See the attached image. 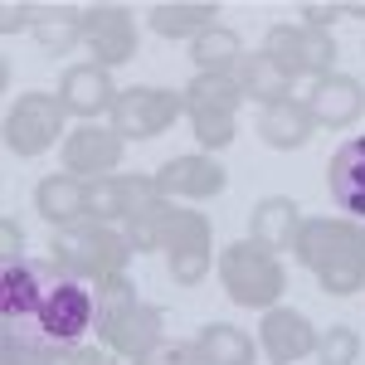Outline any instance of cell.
<instances>
[{"mask_svg":"<svg viewBox=\"0 0 365 365\" xmlns=\"http://www.w3.org/2000/svg\"><path fill=\"white\" fill-rule=\"evenodd\" d=\"M317 365H356L361 356V336H356V327H327L322 336H317Z\"/></svg>","mask_w":365,"mask_h":365,"instance_id":"cell-29","label":"cell"},{"mask_svg":"<svg viewBox=\"0 0 365 365\" xmlns=\"http://www.w3.org/2000/svg\"><path fill=\"white\" fill-rule=\"evenodd\" d=\"M88 331H98V287L63 273L54 292L39 302V312L25 322V331H10L5 341H20L34 351H78Z\"/></svg>","mask_w":365,"mask_h":365,"instance_id":"cell-2","label":"cell"},{"mask_svg":"<svg viewBox=\"0 0 365 365\" xmlns=\"http://www.w3.org/2000/svg\"><path fill=\"white\" fill-rule=\"evenodd\" d=\"M302 210H297V200L287 195H268L253 205V220H249V239L253 244H263L268 253H282L292 249L297 253V239H302Z\"/></svg>","mask_w":365,"mask_h":365,"instance_id":"cell-19","label":"cell"},{"mask_svg":"<svg viewBox=\"0 0 365 365\" xmlns=\"http://www.w3.org/2000/svg\"><path fill=\"white\" fill-rule=\"evenodd\" d=\"M312 132H317V122H312L302 98H282V103H268L258 113V137L273 151H297V146L312 141Z\"/></svg>","mask_w":365,"mask_h":365,"instance_id":"cell-22","label":"cell"},{"mask_svg":"<svg viewBox=\"0 0 365 365\" xmlns=\"http://www.w3.org/2000/svg\"><path fill=\"white\" fill-rule=\"evenodd\" d=\"M161 249L170 258V278L180 287H195L210 278V249H215V229L200 210H175L170 205L166 229H161Z\"/></svg>","mask_w":365,"mask_h":365,"instance_id":"cell-8","label":"cell"},{"mask_svg":"<svg viewBox=\"0 0 365 365\" xmlns=\"http://www.w3.org/2000/svg\"><path fill=\"white\" fill-rule=\"evenodd\" d=\"M0 239H5V263H20L25 258V229L15 225L10 215L0 220Z\"/></svg>","mask_w":365,"mask_h":365,"instance_id":"cell-36","label":"cell"},{"mask_svg":"<svg viewBox=\"0 0 365 365\" xmlns=\"http://www.w3.org/2000/svg\"><path fill=\"white\" fill-rule=\"evenodd\" d=\"M190 127H195V141L205 146V156L225 151L234 132H239V117H225V113H190Z\"/></svg>","mask_w":365,"mask_h":365,"instance_id":"cell-30","label":"cell"},{"mask_svg":"<svg viewBox=\"0 0 365 365\" xmlns=\"http://www.w3.org/2000/svg\"><path fill=\"white\" fill-rule=\"evenodd\" d=\"M180 93H185V117H190V113L239 117V103H244V93H239V83H234V73H195Z\"/></svg>","mask_w":365,"mask_h":365,"instance_id":"cell-24","label":"cell"},{"mask_svg":"<svg viewBox=\"0 0 365 365\" xmlns=\"http://www.w3.org/2000/svg\"><path fill=\"white\" fill-rule=\"evenodd\" d=\"M127 205H132L127 175L88 180V220H98V225H122V220H127Z\"/></svg>","mask_w":365,"mask_h":365,"instance_id":"cell-28","label":"cell"},{"mask_svg":"<svg viewBox=\"0 0 365 365\" xmlns=\"http://www.w3.org/2000/svg\"><path fill=\"white\" fill-rule=\"evenodd\" d=\"M220 282H225L229 302L258 307V312L278 307V297L287 292V273H282L278 253H268L253 239H239L220 253Z\"/></svg>","mask_w":365,"mask_h":365,"instance_id":"cell-4","label":"cell"},{"mask_svg":"<svg viewBox=\"0 0 365 365\" xmlns=\"http://www.w3.org/2000/svg\"><path fill=\"white\" fill-rule=\"evenodd\" d=\"M215 15H220L215 0H156L146 10V25L161 39H190L195 44L205 29H215Z\"/></svg>","mask_w":365,"mask_h":365,"instance_id":"cell-20","label":"cell"},{"mask_svg":"<svg viewBox=\"0 0 365 365\" xmlns=\"http://www.w3.org/2000/svg\"><path fill=\"white\" fill-rule=\"evenodd\" d=\"M122 151H127V141L117 137L113 127H103V122H78V127L63 137V170L78 175V180H103V175H117Z\"/></svg>","mask_w":365,"mask_h":365,"instance_id":"cell-11","label":"cell"},{"mask_svg":"<svg viewBox=\"0 0 365 365\" xmlns=\"http://www.w3.org/2000/svg\"><path fill=\"white\" fill-rule=\"evenodd\" d=\"M302 103H307V113L317 127H351L356 117L365 113V88L351 78V73H327V78H317V83L302 93Z\"/></svg>","mask_w":365,"mask_h":365,"instance_id":"cell-17","label":"cell"},{"mask_svg":"<svg viewBox=\"0 0 365 365\" xmlns=\"http://www.w3.org/2000/svg\"><path fill=\"white\" fill-rule=\"evenodd\" d=\"M302 15H307L302 25H312V29H331L341 15H346V5H336V0H307V5H302Z\"/></svg>","mask_w":365,"mask_h":365,"instance_id":"cell-35","label":"cell"},{"mask_svg":"<svg viewBox=\"0 0 365 365\" xmlns=\"http://www.w3.org/2000/svg\"><path fill=\"white\" fill-rule=\"evenodd\" d=\"M195 346L205 351L210 365H253V356H258V346L229 322H205L195 331Z\"/></svg>","mask_w":365,"mask_h":365,"instance_id":"cell-26","label":"cell"},{"mask_svg":"<svg viewBox=\"0 0 365 365\" xmlns=\"http://www.w3.org/2000/svg\"><path fill=\"white\" fill-rule=\"evenodd\" d=\"M68 365H113V351H93V346H78Z\"/></svg>","mask_w":365,"mask_h":365,"instance_id":"cell-37","label":"cell"},{"mask_svg":"<svg viewBox=\"0 0 365 365\" xmlns=\"http://www.w3.org/2000/svg\"><path fill=\"white\" fill-rule=\"evenodd\" d=\"M63 278L54 258H20L0 268V331H25V322L39 312V302L54 292V282Z\"/></svg>","mask_w":365,"mask_h":365,"instance_id":"cell-6","label":"cell"},{"mask_svg":"<svg viewBox=\"0 0 365 365\" xmlns=\"http://www.w3.org/2000/svg\"><path fill=\"white\" fill-rule=\"evenodd\" d=\"M263 54L282 63L292 78H327L331 68H336V39H331V29H312V25H273L268 29V39H263Z\"/></svg>","mask_w":365,"mask_h":365,"instance_id":"cell-9","label":"cell"},{"mask_svg":"<svg viewBox=\"0 0 365 365\" xmlns=\"http://www.w3.org/2000/svg\"><path fill=\"white\" fill-rule=\"evenodd\" d=\"M58 98H63L68 117H78V122H98L103 113H113V108H117L122 88L113 83L108 68H98V63L88 58V63L63 68V78H58Z\"/></svg>","mask_w":365,"mask_h":365,"instance_id":"cell-13","label":"cell"},{"mask_svg":"<svg viewBox=\"0 0 365 365\" xmlns=\"http://www.w3.org/2000/svg\"><path fill=\"white\" fill-rule=\"evenodd\" d=\"M137 302H141V297H137V282L127 278V273L113 278V282H103V287H98V327H103L108 317H117V312L137 307Z\"/></svg>","mask_w":365,"mask_h":365,"instance_id":"cell-32","label":"cell"},{"mask_svg":"<svg viewBox=\"0 0 365 365\" xmlns=\"http://www.w3.org/2000/svg\"><path fill=\"white\" fill-rule=\"evenodd\" d=\"M225 185H229L225 166L215 156H205V151L175 156V161H166V166L156 170V190L166 200H215Z\"/></svg>","mask_w":365,"mask_h":365,"instance_id":"cell-16","label":"cell"},{"mask_svg":"<svg viewBox=\"0 0 365 365\" xmlns=\"http://www.w3.org/2000/svg\"><path fill=\"white\" fill-rule=\"evenodd\" d=\"M297 263L331 297L361 292L365 287V225L361 220H346V215L307 220L302 225V239H297Z\"/></svg>","mask_w":365,"mask_h":365,"instance_id":"cell-1","label":"cell"},{"mask_svg":"<svg viewBox=\"0 0 365 365\" xmlns=\"http://www.w3.org/2000/svg\"><path fill=\"white\" fill-rule=\"evenodd\" d=\"M49 249H54V263L63 273L93 282V287L122 278L127 263H132L127 234L113 229V225H98V220H78V225L54 229V244H49Z\"/></svg>","mask_w":365,"mask_h":365,"instance_id":"cell-3","label":"cell"},{"mask_svg":"<svg viewBox=\"0 0 365 365\" xmlns=\"http://www.w3.org/2000/svg\"><path fill=\"white\" fill-rule=\"evenodd\" d=\"M34 44L44 54H73L83 44V10H73V5H44V15L34 25Z\"/></svg>","mask_w":365,"mask_h":365,"instance_id":"cell-25","label":"cell"},{"mask_svg":"<svg viewBox=\"0 0 365 365\" xmlns=\"http://www.w3.org/2000/svg\"><path fill=\"white\" fill-rule=\"evenodd\" d=\"M234 83H239V93H244L249 103H263V108H268V103H282V98H292V73H287L282 63H273L263 49H253V54L239 58Z\"/></svg>","mask_w":365,"mask_h":365,"instance_id":"cell-23","label":"cell"},{"mask_svg":"<svg viewBox=\"0 0 365 365\" xmlns=\"http://www.w3.org/2000/svg\"><path fill=\"white\" fill-rule=\"evenodd\" d=\"M68 108L58 93H20L5 113V146L15 156H44L58 137H68Z\"/></svg>","mask_w":365,"mask_h":365,"instance_id":"cell-5","label":"cell"},{"mask_svg":"<svg viewBox=\"0 0 365 365\" xmlns=\"http://www.w3.org/2000/svg\"><path fill=\"white\" fill-rule=\"evenodd\" d=\"M258 346L268 351L273 365H297L317 351V327L297 307H268L258 322Z\"/></svg>","mask_w":365,"mask_h":365,"instance_id":"cell-15","label":"cell"},{"mask_svg":"<svg viewBox=\"0 0 365 365\" xmlns=\"http://www.w3.org/2000/svg\"><path fill=\"white\" fill-rule=\"evenodd\" d=\"M137 44V20L127 5H88L83 10V49L93 54L98 68L113 73L117 63H132Z\"/></svg>","mask_w":365,"mask_h":365,"instance_id":"cell-10","label":"cell"},{"mask_svg":"<svg viewBox=\"0 0 365 365\" xmlns=\"http://www.w3.org/2000/svg\"><path fill=\"white\" fill-rule=\"evenodd\" d=\"M113 127L122 141H151L170 132L180 117H185V93H170V88H122L113 113Z\"/></svg>","mask_w":365,"mask_h":365,"instance_id":"cell-7","label":"cell"},{"mask_svg":"<svg viewBox=\"0 0 365 365\" xmlns=\"http://www.w3.org/2000/svg\"><path fill=\"white\" fill-rule=\"evenodd\" d=\"M244 54H249V49H244V39H239V34H234L229 25L205 29V34H200L195 44H190V58H195V73H234Z\"/></svg>","mask_w":365,"mask_h":365,"instance_id":"cell-27","label":"cell"},{"mask_svg":"<svg viewBox=\"0 0 365 365\" xmlns=\"http://www.w3.org/2000/svg\"><path fill=\"white\" fill-rule=\"evenodd\" d=\"M73 351H34V346H20V341H5L0 351V365H68Z\"/></svg>","mask_w":365,"mask_h":365,"instance_id":"cell-33","label":"cell"},{"mask_svg":"<svg viewBox=\"0 0 365 365\" xmlns=\"http://www.w3.org/2000/svg\"><path fill=\"white\" fill-rule=\"evenodd\" d=\"M98 341H103V351H113V356H146L151 346H161L166 341V312L151 307V302H137V307L117 312L108 317L103 327H98Z\"/></svg>","mask_w":365,"mask_h":365,"instance_id":"cell-12","label":"cell"},{"mask_svg":"<svg viewBox=\"0 0 365 365\" xmlns=\"http://www.w3.org/2000/svg\"><path fill=\"white\" fill-rule=\"evenodd\" d=\"M132 365H210V361H205V351H200L195 341L166 336L161 346H151V351H146V356H137Z\"/></svg>","mask_w":365,"mask_h":365,"instance_id":"cell-31","label":"cell"},{"mask_svg":"<svg viewBox=\"0 0 365 365\" xmlns=\"http://www.w3.org/2000/svg\"><path fill=\"white\" fill-rule=\"evenodd\" d=\"M132 185V205H127V220H122V234L132 253H156L161 249V229H166V215H170V200L156 190V175H127Z\"/></svg>","mask_w":365,"mask_h":365,"instance_id":"cell-14","label":"cell"},{"mask_svg":"<svg viewBox=\"0 0 365 365\" xmlns=\"http://www.w3.org/2000/svg\"><path fill=\"white\" fill-rule=\"evenodd\" d=\"M34 210H39V215H44V220H49L54 229L88 220V180L68 175V170H58V175H44V180L34 185Z\"/></svg>","mask_w":365,"mask_h":365,"instance_id":"cell-21","label":"cell"},{"mask_svg":"<svg viewBox=\"0 0 365 365\" xmlns=\"http://www.w3.org/2000/svg\"><path fill=\"white\" fill-rule=\"evenodd\" d=\"M327 190L336 200V210H346V220H365V137L336 146L327 166Z\"/></svg>","mask_w":365,"mask_h":365,"instance_id":"cell-18","label":"cell"},{"mask_svg":"<svg viewBox=\"0 0 365 365\" xmlns=\"http://www.w3.org/2000/svg\"><path fill=\"white\" fill-rule=\"evenodd\" d=\"M39 15H44V5H25V0L15 5V0H10V5H0V29H5V34H20V29L34 34Z\"/></svg>","mask_w":365,"mask_h":365,"instance_id":"cell-34","label":"cell"}]
</instances>
